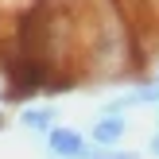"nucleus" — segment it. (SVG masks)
Listing matches in <instances>:
<instances>
[{"instance_id": "6e6552de", "label": "nucleus", "mask_w": 159, "mask_h": 159, "mask_svg": "<svg viewBox=\"0 0 159 159\" xmlns=\"http://www.w3.org/2000/svg\"><path fill=\"white\" fill-rule=\"evenodd\" d=\"M155 124H159V109H155Z\"/></svg>"}, {"instance_id": "39448f33", "label": "nucleus", "mask_w": 159, "mask_h": 159, "mask_svg": "<svg viewBox=\"0 0 159 159\" xmlns=\"http://www.w3.org/2000/svg\"><path fill=\"white\" fill-rule=\"evenodd\" d=\"M89 159H144V152H136L128 144H120V148H93Z\"/></svg>"}, {"instance_id": "f257e3e1", "label": "nucleus", "mask_w": 159, "mask_h": 159, "mask_svg": "<svg viewBox=\"0 0 159 159\" xmlns=\"http://www.w3.org/2000/svg\"><path fill=\"white\" fill-rule=\"evenodd\" d=\"M132 109H159V74H152V78H132L128 85L113 89L105 101H101L97 113H120V116H128Z\"/></svg>"}, {"instance_id": "f03ea898", "label": "nucleus", "mask_w": 159, "mask_h": 159, "mask_svg": "<svg viewBox=\"0 0 159 159\" xmlns=\"http://www.w3.org/2000/svg\"><path fill=\"white\" fill-rule=\"evenodd\" d=\"M43 155L47 159H89L93 144L85 136V128H74V124H54L43 136Z\"/></svg>"}, {"instance_id": "20e7f679", "label": "nucleus", "mask_w": 159, "mask_h": 159, "mask_svg": "<svg viewBox=\"0 0 159 159\" xmlns=\"http://www.w3.org/2000/svg\"><path fill=\"white\" fill-rule=\"evenodd\" d=\"M12 120H16V128L31 132V136H47L54 124H62V120H58V105H54V101H23L20 113H16Z\"/></svg>"}, {"instance_id": "423d86ee", "label": "nucleus", "mask_w": 159, "mask_h": 159, "mask_svg": "<svg viewBox=\"0 0 159 159\" xmlns=\"http://www.w3.org/2000/svg\"><path fill=\"white\" fill-rule=\"evenodd\" d=\"M144 155H148V159H159V124H155V132H152V136H148Z\"/></svg>"}, {"instance_id": "0eeeda50", "label": "nucleus", "mask_w": 159, "mask_h": 159, "mask_svg": "<svg viewBox=\"0 0 159 159\" xmlns=\"http://www.w3.org/2000/svg\"><path fill=\"white\" fill-rule=\"evenodd\" d=\"M8 124H12V116H8V113H4V109H0V132H4V128H8Z\"/></svg>"}, {"instance_id": "7ed1b4c3", "label": "nucleus", "mask_w": 159, "mask_h": 159, "mask_svg": "<svg viewBox=\"0 0 159 159\" xmlns=\"http://www.w3.org/2000/svg\"><path fill=\"white\" fill-rule=\"evenodd\" d=\"M132 132V120L120 113H97L89 120V128H85V136H89L93 148H120L124 140H128Z\"/></svg>"}]
</instances>
